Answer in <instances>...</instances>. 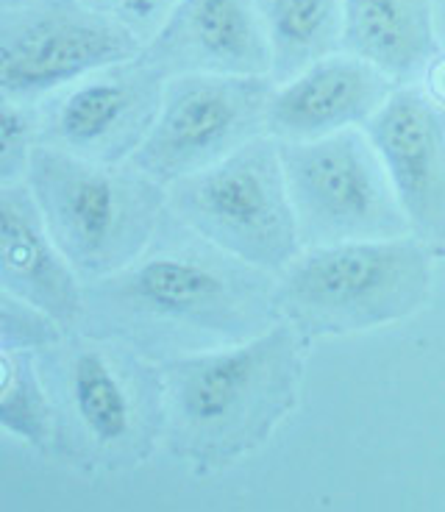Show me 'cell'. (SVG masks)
Here are the masks:
<instances>
[{"instance_id": "277c9868", "label": "cell", "mask_w": 445, "mask_h": 512, "mask_svg": "<svg viewBox=\"0 0 445 512\" xmlns=\"http://www.w3.org/2000/svg\"><path fill=\"white\" fill-rule=\"evenodd\" d=\"M432 290L420 237L309 245L276 279L281 320L304 337L365 332L418 312Z\"/></svg>"}, {"instance_id": "7c38bea8", "label": "cell", "mask_w": 445, "mask_h": 512, "mask_svg": "<svg viewBox=\"0 0 445 512\" xmlns=\"http://www.w3.org/2000/svg\"><path fill=\"white\" fill-rule=\"evenodd\" d=\"M393 95V81L354 53H334L276 84L267 106V134L281 142L329 137L365 126Z\"/></svg>"}, {"instance_id": "2e32d148", "label": "cell", "mask_w": 445, "mask_h": 512, "mask_svg": "<svg viewBox=\"0 0 445 512\" xmlns=\"http://www.w3.org/2000/svg\"><path fill=\"white\" fill-rule=\"evenodd\" d=\"M256 9L276 84L343 48V0H256Z\"/></svg>"}, {"instance_id": "30bf717a", "label": "cell", "mask_w": 445, "mask_h": 512, "mask_svg": "<svg viewBox=\"0 0 445 512\" xmlns=\"http://www.w3.org/2000/svg\"><path fill=\"white\" fill-rule=\"evenodd\" d=\"M368 137L390 173L409 229L445 243V106L423 90H393L370 117Z\"/></svg>"}, {"instance_id": "e0dca14e", "label": "cell", "mask_w": 445, "mask_h": 512, "mask_svg": "<svg viewBox=\"0 0 445 512\" xmlns=\"http://www.w3.org/2000/svg\"><path fill=\"white\" fill-rule=\"evenodd\" d=\"M0 423L9 435L26 440L28 446L48 448L56 437V410L48 387L28 351L3 348L0 357Z\"/></svg>"}, {"instance_id": "7a4b0ae2", "label": "cell", "mask_w": 445, "mask_h": 512, "mask_svg": "<svg viewBox=\"0 0 445 512\" xmlns=\"http://www.w3.org/2000/svg\"><path fill=\"white\" fill-rule=\"evenodd\" d=\"M298 379V332L287 320L242 343L170 357L159 373L167 440L201 465L240 460L293 410Z\"/></svg>"}, {"instance_id": "ffe728a7", "label": "cell", "mask_w": 445, "mask_h": 512, "mask_svg": "<svg viewBox=\"0 0 445 512\" xmlns=\"http://www.w3.org/2000/svg\"><path fill=\"white\" fill-rule=\"evenodd\" d=\"M89 9L117 20L120 26L134 31L148 45L153 34L162 28L178 0H84Z\"/></svg>"}, {"instance_id": "4fadbf2b", "label": "cell", "mask_w": 445, "mask_h": 512, "mask_svg": "<svg viewBox=\"0 0 445 512\" xmlns=\"http://www.w3.org/2000/svg\"><path fill=\"white\" fill-rule=\"evenodd\" d=\"M0 265L3 293L42 309L62 329L81 323L87 290L51 237L26 181L3 184L0 192Z\"/></svg>"}, {"instance_id": "9c48e42d", "label": "cell", "mask_w": 445, "mask_h": 512, "mask_svg": "<svg viewBox=\"0 0 445 512\" xmlns=\"http://www.w3.org/2000/svg\"><path fill=\"white\" fill-rule=\"evenodd\" d=\"M165 84V73L145 62L142 53L131 62L103 67L64 87L39 117V137L89 162L123 165L148 137Z\"/></svg>"}, {"instance_id": "8fae6325", "label": "cell", "mask_w": 445, "mask_h": 512, "mask_svg": "<svg viewBox=\"0 0 445 512\" xmlns=\"http://www.w3.org/2000/svg\"><path fill=\"white\" fill-rule=\"evenodd\" d=\"M142 59L167 78L184 73L270 76V48L256 0H178L142 48Z\"/></svg>"}, {"instance_id": "6da1fadb", "label": "cell", "mask_w": 445, "mask_h": 512, "mask_svg": "<svg viewBox=\"0 0 445 512\" xmlns=\"http://www.w3.org/2000/svg\"><path fill=\"white\" fill-rule=\"evenodd\" d=\"M273 273L215 245L142 254L89 282L84 318L92 337L170 357L242 343L279 323Z\"/></svg>"}, {"instance_id": "ba28073f", "label": "cell", "mask_w": 445, "mask_h": 512, "mask_svg": "<svg viewBox=\"0 0 445 512\" xmlns=\"http://www.w3.org/2000/svg\"><path fill=\"white\" fill-rule=\"evenodd\" d=\"M142 48L134 31L84 0H28L0 17V90L12 101H37L137 59Z\"/></svg>"}, {"instance_id": "52a82bcc", "label": "cell", "mask_w": 445, "mask_h": 512, "mask_svg": "<svg viewBox=\"0 0 445 512\" xmlns=\"http://www.w3.org/2000/svg\"><path fill=\"white\" fill-rule=\"evenodd\" d=\"M270 76L184 73L167 78L159 115L128 165L173 184L267 134Z\"/></svg>"}, {"instance_id": "9a60e30c", "label": "cell", "mask_w": 445, "mask_h": 512, "mask_svg": "<svg viewBox=\"0 0 445 512\" xmlns=\"http://www.w3.org/2000/svg\"><path fill=\"white\" fill-rule=\"evenodd\" d=\"M343 51L407 84L437 56L432 0H343Z\"/></svg>"}, {"instance_id": "ac0fdd59", "label": "cell", "mask_w": 445, "mask_h": 512, "mask_svg": "<svg viewBox=\"0 0 445 512\" xmlns=\"http://www.w3.org/2000/svg\"><path fill=\"white\" fill-rule=\"evenodd\" d=\"M42 120L26 101L3 98L0 115V179L3 184L23 181L28 173V162L37 148Z\"/></svg>"}, {"instance_id": "5b68a950", "label": "cell", "mask_w": 445, "mask_h": 512, "mask_svg": "<svg viewBox=\"0 0 445 512\" xmlns=\"http://www.w3.org/2000/svg\"><path fill=\"white\" fill-rule=\"evenodd\" d=\"M167 206L204 243L273 276L304 248L276 137L167 184Z\"/></svg>"}, {"instance_id": "8992f818", "label": "cell", "mask_w": 445, "mask_h": 512, "mask_svg": "<svg viewBox=\"0 0 445 512\" xmlns=\"http://www.w3.org/2000/svg\"><path fill=\"white\" fill-rule=\"evenodd\" d=\"M279 151L306 248L387 240L412 231L368 134L345 128L320 140H279Z\"/></svg>"}, {"instance_id": "44dd1931", "label": "cell", "mask_w": 445, "mask_h": 512, "mask_svg": "<svg viewBox=\"0 0 445 512\" xmlns=\"http://www.w3.org/2000/svg\"><path fill=\"white\" fill-rule=\"evenodd\" d=\"M432 87L434 95H437V101L445 103V62H440L432 70Z\"/></svg>"}, {"instance_id": "3957f363", "label": "cell", "mask_w": 445, "mask_h": 512, "mask_svg": "<svg viewBox=\"0 0 445 512\" xmlns=\"http://www.w3.org/2000/svg\"><path fill=\"white\" fill-rule=\"evenodd\" d=\"M26 184L39 212L84 282H98L128 268L151 248L165 184L137 167L89 162L39 142L28 162Z\"/></svg>"}, {"instance_id": "d6986e66", "label": "cell", "mask_w": 445, "mask_h": 512, "mask_svg": "<svg viewBox=\"0 0 445 512\" xmlns=\"http://www.w3.org/2000/svg\"><path fill=\"white\" fill-rule=\"evenodd\" d=\"M0 332H3V348L31 351V348H51L53 343H59L62 326L42 309L3 293Z\"/></svg>"}, {"instance_id": "5bb4252c", "label": "cell", "mask_w": 445, "mask_h": 512, "mask_svg": "<svg viewBox=\"0 0 445 512\" xmlns=\"http://www.w3.org/2000/svg\"><path fill=\"white\" fill-rule=\"evenodd\" d=\"M62 387L67 410L81 435L98 454L126 457L140 437V393L101 337L78 343L67 351L62 368Z\"/></svg>"}, {"instance_id": "7402d4cb", "label": "cell", "mask_w": 445, "mask_h": 512, "mask_svg": "<svg viewBox=\"0 0 445 512\" xmlns=\"http://www.w3.org/2000/svg\"><path fill=\"white\" fill-rule=\"evenodd\" d=\"M28 0H0V9H14V6H23Z\"/></svg>"}]
</instances>
